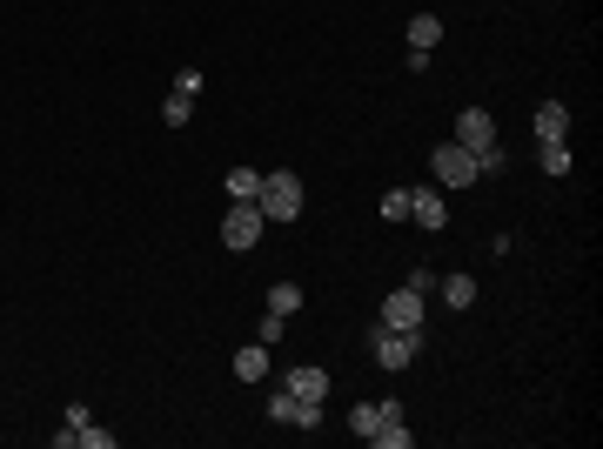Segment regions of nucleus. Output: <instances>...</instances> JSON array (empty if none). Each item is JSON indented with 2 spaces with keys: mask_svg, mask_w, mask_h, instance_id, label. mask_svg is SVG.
Masks as SVG:
<instances>
[{
  "mask_svg": "<svg viewBox=\"0 0 603 449\" xmlns=\"http://www.w3.org/2000/svg\"><path fill=\"white\" fill-rule=\"evenodd\" d=\"M255 208H262V222H302V175L295 168H268Z\"/></svg>",
  "mask_w": 603,
  "mask_h": 449,
  "instance_id": "f257e3e1",
  "label": "nucleus"
},
{
  "mask_svg": "<svg viewBox=\"0 0 603 449\" xmlns=\"http://www.w3.org/2000/svg\"><path fill=\"white\" fill-rule=\"evenodd\" d=\"M429 175H436V188H476V155H469L463 141H443L429 155Z\"/></svg>",
  "mask_w": 603,
  "mask_h": 449,
  "instance_id": "f03ea898",
  "label": "nucleus"
},
{
  "mask_svg": "<svg viewBox=\"0 0 603 449\" xmlns=\"http://www.w3.org/2000/svg\"><path fill=\"white\" fill-rule=\"evenodd\" d=\"M262 208L255 202H228V215H222V248H235V255H248V248L262 242Z\"/></svg>",
  "mask_w": 603,
  "mask_h": 449,
  "instance_id": "7ed1b4c3",
  "label": "nucleus"
},
{
  "mask_svg": "<svg viewBox=\"0 0 603 449\" xmlns=\"http://www.w3.org/2000/svg\"><path fill=\"white\" fill-rule=\"evenodd\" d=\"M369 349H376L382 369H409V362H416V349H423V329H382V322H376Z\"/></svg>",
  "mask_w": 603,
  "mask_h": 449,
  "instance_id": "20e7f679",
  "label": "nucleus"
},
{
  "mask_svg": "<svg viewBox=\"0 0 603 449\" xmlns=\"http://www.w3.org/2000/svg\"><path fill=\"white\" fill-rule=\"evenodd\" d=\"M423 322H429V309H423V295L409 289V282L382 295V329H423Z\"/></svg>",
  "mask_w": 603,
  "mask_h": 449,
  "instance_id": "39448f33",
  "label": "nucleus"
},
{
  "mask_svg": "<svg viewBox=\"0 0 603 449\" xmlns=\"http://www.w3.org/2000/svg\"><path fill=\"white\" fill-rule=\"evenodd\" d=\"M362 443L376 449H409V429H402V403H376V423H369V436Z\"/></svg>",
  "mask_w": 603,
  "mask_h": 449,
  "instance_id": "423d86ee",
  "label": "nucleus"
},
{
  "mask_svg": "<svg viewBox=\"0 0 603 449\" xmlns=\"http://www.w3.org/2000/svg\"><path fill=\"white\" fill-rule=\"evenodd\" d=\"M409 222H423L429 235H436V228H449V202H443V188H409Z\"/></svg>",
  "mask_w": 603,
  "mask_h": 449,
  "instance_id": "0eeeda50",
  "label": "nucleus"
},
{
  "mask_svg": "<svg viewBox=\"0 0 603 449\" xmlns=\"http://www.w3.org/2000/svg\"><path fill=\"white\" fill-rule=\"evenodd\" d=\"M456 141H463L469 155H476V148H490V141H496L490 108H463V114H456Z\"/></svg>",
  "mask_w": 603,
  "mask_h": 449,
  "instance_id": "6e6552de",
  "label": "nucleus"
},
{
  "mask_svg": "<svg viewBox=\"0 0 603 449\" xmlns=\"http://www.w3.org/2000/svg\"><path fill=\"white\" fill-rule=\"evenodd\" d=\"M530 128H536V141H563L570 135V108H563V101H543V108L530 114Z\"/></svg>",
  "mask_w": 603,
  "mask_h": 449,
  "instance_id": "1a4fd4ad",
  "label": "nucleus"
},
{
  "mask_svg": "<svg viewBox=\"0 0 603 449\" xmlns=\"http://www.w3.org/2000/svg\"><path fill=\"white\" fill-rule=\"evenodd\" d=\"M282 389H289V396H302V403H322V396H329V376H322V369H289V376H282Z\"/></svg>",
  "mask_w": 603,
  "mask_h": 449,
  "instance_id": "9d476101",
  "label": "nucleus"
},
{
  "mask_svg": "<svg viewBox=\"0 0 603 449\" xmlns=\"http://www.w3.org/2000/svg\"><path fill=\"white\" fill-rule=\"evenodd\" d=\"M242 382H262L268 376V342H248V349H235V362H228Z\"/></svg>",
  "mask_w": 603,
  "mask_h": 449,
  "instance_id": "9b49d317",
  "label": "nucleus"
},
{
  "mask_svg": "<svg viewBox=\"0 0 603 449\" xmlns=\"http://www.w3.org/2000/svg\"><path fill=\"white\" fill-rule=\"evenodd\" d=\"M536 161H543V175H570V168H577L570 141H536Z\"/></svg>",
  "mask_w": 603,
  "mask_h": 449,
  "instance_id": "f8f14e48",
  "label": "nucleus"
},
{
  "mask_svg": "<svg viewBox=\"0 0 603 449\" xmlns=\"http://www.w3.org/2000/svg\"><path fill=\"white\" fill-rule=\"evenodd\" d=\"M436 289H443L449 309H476V275H443Z\"/></svg>",
  "mask_w": 603,
  "mask_h": 449,
  "instance_id": "ddd939ff",
  "label": "nucleus"
},
{
  "mask_svg": "<svg viewBox=\"0 0 603 449\" xmlns=\"http://www.w3.org/2000/svg\"><path fill=\"white\" fill-rule=\"evenodd\" d=\"M409 47L436 54V47H443V21H436V14H416V21H409Z\"/></svg>",
  "mask_w": 603,
  "mask_h": 449,
  "instance_id": "4468645a",
  "label": "nucleus"
},
{
  "mask_svg": "<svg viewBox=\"0 0 603 449\" xmlns=\"http://www.w3.org/2000/svg\"><path fill=\"white\" fill-rule=\"evenodd\" d=\"M262 195V168H228V202H255Z\"/></svg>",
  "mask_w": 603,
  "mask_h": 449,
  "instance_id": "2eb2a0df",
  "label": "nucleus"
},
{
  "mask_svg": "<svg viewBox=\"0 0 603 449\" xmlns=\"http://www.w3.org/2000/svg\"><path fill=\"white\" fill-rule=\"evenodd\" d=\"M302 309V282H275L268 289V315H295Z\"/></svg>",
  "mask_w": 603,
  "mask_h": 449,
  "instance_id": "dca6fc26",
  "label": "nucleus"
},
{
  "mask_svg": "<svg viewBox=\"0 0 603 449\" xmlns=\"http://www.w3.org/2000/svg\"><path fill=\"white\" fill-rule=\"evenodd\" d=\"M161 121H168V128H188V121H195V94H168V101H161Z\"/></svg>",
  "mask_w": 603,
  "mask_h": 449,
  "instance_id": "f3484780",
  "label": "nucleus"
},
{
  "mask_svg": "<svg viewBox=\"0 0 603 449\" xmlns=\"http://www.w3.org/2000/svg\"><path fill=\"white\" fill-rule=\"evenodd\" d=\"M510 168V155H503V141H490V148H476V181L483 175H503Z\"/></svg>",
  "mask_w": 603,
  "mask_h": 449,
  "instance_id": "a211bd4d",
  "label": "nucleus"
},
{
  "mask_svg": "<svg viewBox=\"0 0 603 449\" xmlns=\"http://www.w3.org/2000/svg\"><path fill=\"white\" fill-rule=\"evenodd\" d=\"M268 423H289L295 429V396H289V389H268Z\"/></svg>",
  "mask_w": 603,
  "mask_h": 449,
  "instance_id": "6ab92c4d",
  "label": "nucleus"
},
{
  "mask_svg": "<svg viewBox=\"0 0 603 449\" xmlns=\"http://www.w3.org/2000/svg\"><path fill=\"white\" fill-rule=\"evenodd\" d=\"M382 222H409V188H389L382 195Z\"/></svg>",
  "mask_w": 603,
  "mask_h": 449,
  "instance_id": "aec40b11",
  "label": "nucleus"
},
{
  "mask_svg": "<svg viewBox=\"0 0 603 449\" xmlns=\"http://www.w3.org/2000/svg\"><path fill=\"white\" fill-rule=\"evenodd\" d=\"M74 443H81V449H114V436H108V429H94V423H81V429H74Z\"/></svg>",
  "mask_w": 603,
  "mask_h": 449,
  "instance_id": "412c9836",
  "label": "nucleus"
},
{
  "mask_svg": "<svg viewBox=\"0 0 603 449\" xmlns=\"http://www.w3.org/2000/svg\"><path fill=\"white\" fill-rule=\"evenodd\" d=\"M282 329H289L282 315H262V322H255V342H268V349H275V342H282Z\"/></svg>",
  "mask_w": 603,
  "mask_h": 449,
  "instance_id": "4be33fe9",
  "label": "nucleus"
},
{
  "mask_svg": "<svg viewBox=\"0 0 603 449\" xmlns=\"http://www.w3.org/2000/svg\"><path fill=\"white\" fill-rule=\"evenodd\" d=\"M295 429H322V403H302L295 396Z\"/></svg>",
  "mask_w": 603,
  "mask_h": 449,
  "instance_id": "5701e85b",
  "label": "nucleus"
},
{
  "mask_svg": "<svg viewBox=\"0 0 603 449\" xmlns=\"http://www.w3.org/2000/svg\"><path fill=\"white\" fill-rule=\"evenodd\" d=\"M175 94H201V68H181L175 74Z\"/></svg>",
  "mask_w": 603,
  "mask_h": 449,
  "instance_id": "b1692460",
  "label": "nucleus"
}]
</instances>
